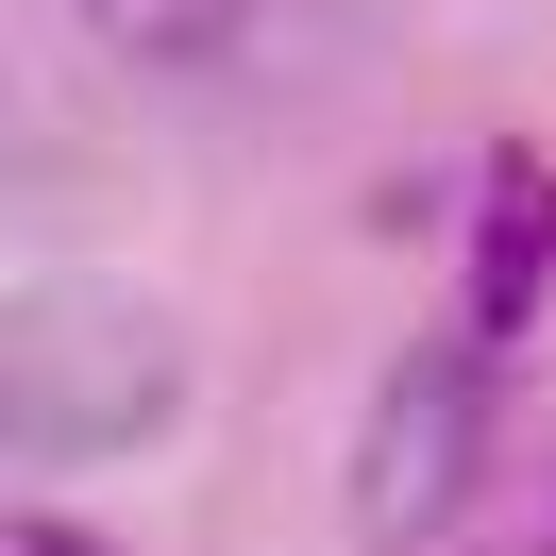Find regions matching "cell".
Wrapping results in <instances>:
<instances>
[{"mask_svg":"<svg viewBox=\"0 0 556 556\" xmlns=\"http://www.w3.org/2000/svg\"><path fill=\"white\" fill-rule=\"evenodd\" d=\"M169 405H186L169 304L85 287V270L0 304V455H17V472H102V455L169 439Z\"/></svg>","mask_w":556,"mask_h":556,"instance_id":"cell-1","label":"cell"},{"mask_svg":"<svg viewBox=\"0 0 556 556\" xmlns=\"http://www.w3.org/2000/svg\"><path fill=\"white\" fill-rule=\"evenodd\" d=\"M472 455H489V338L455 320V338H421L405 371L371 388V439H354V522H371L388 556L439 540V522L472 506Z\"/></svg>","mask_w":556,"mask_h":556,"instance_id":"cell-2","label":"cell"},{"mask_svg":"<svg viewBox=\"0 0 556 556\" xmlns=\"http://www.w3.org/2000/svg\"><path fill=\"white\" fill-rule=\"evenodd\" d=\"M556 287V169H489V237H472V338L506 354Z\"/></svg>","mask_w":556,"mask_h":556,"instance_id":"cell-3","label":"cell"},{"mask_svg":"<svg viewBox=\"0 0 556 556\" xmlns=\"http://www.w3.org/2000/svg\"><path fill=\"white\" fill-rule=\"evenodd\" d=\"M253 17H270V0H85V35H102L118 68H219Z\"/></svg>","mask_w":556,"mask_h":556,"instance_id":"cell-4","label":"cell"},{"mask_svg":"<svg viewBox=\"0 0 556 556\" xmlns=\"http://www.w3.org/2000/svg\"><path fill=\"white\" fill-rule=\"evenodd\" d=\"M0 556H118V540H85V522H51V506H0Z\"/></svg>","mask_w":556,"mask_h":556,"instance_id":"cell-5","label":"cell"}]
</instances>
